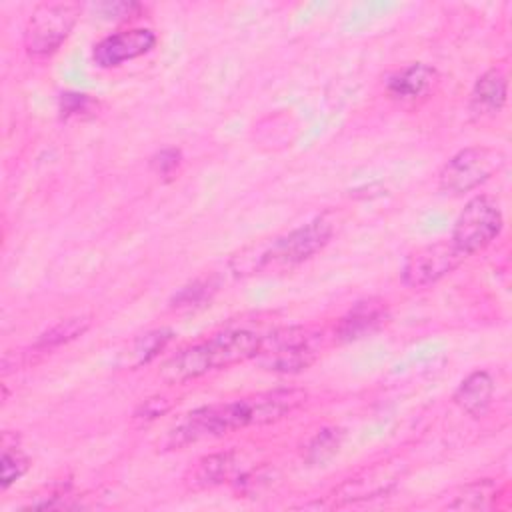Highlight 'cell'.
Wrapping results in <instances>:
<instances>
[{
  "mask_svg": "<svg viewBox=\"0 0 512 512\" xmlns=\"http://www.w3.org/2000/svg\"><path fill=\"white\" fill-rule=\"evenodd\" d=\"M320 338L308 328L288 326L262 338L258 356L254 358L264 370L280 374H296L306 370L318 356Z\"/></svg>",
  "mask_w": 512,
  "mask_h": 512,
  "instance_id": "4",
  "label": "cell"
},
{
  "mask_svg": "<svg viewBox=\"0 0 512 512\" xmlns=\"http://www.w3.org/2000/svg\"><path fill=\"white\" fill-rule=\"evenodd\" d=\"M502 226L504 218L496 200L480 194L468 200L464 210L458 214L450 242L464 256H470L490 246L500 236Z\"/></svg>",
  "mask_w": 512,
  "mask_h": 512,
  "instance_id": "7",
  "label": "cell"
},
{
  "mask_svg": "<svg viewBox=\"0 0 512 512\" xmlns=\"http://www.w3.org/2000/svg\"><path fill=\"white\" fill-rule=\"evenodd\" d=\"M506 164V154L492 146H468L458 150L440 170L438 188L460 196L484 184Z\"/></svg>",
  "mask_w": 512,
  "mask_h": 512,
  "instance_id": "6",
  "label": "cell"
},
{
  "mask_svg": "<svg viewBox=\"0 0 512 512\" xmlns=\"http://www.w3.org/2000/svg\"><path fill=\"white\" fill-rule=\"evenodd\" d=\"M100 12H102V16H106V18H122V16H126V14H130L132 10H136L138 8V4H134V2H104V4H98L96 6Z\"/></svg>",
  "mask_w": 512,
  "mask_h": 512,
  "instance_id": "24",
  "label": "cell"
},
{
  "mask_svg": "<svg viewBox=\"0 0 512 512\" xmlns=\"http://www.w3.org/2000/svg\"><path fill=\"white\" fill-rule=\"evenodd\" d=\"M262 336L250 330H226L204 342L186 346L168 358L160 368V378L170 384L196 380L212 370L228 368L258 356Z\"/></svg>",
  "mask_w": 512,
  "mask_h": 512,
  "instance_id": "2",
  "label": "cell"
},
{
  "mask_svg": "<svg viewBox=\"0 0 512 512\" xmlns=\"http://www.w3.org/2000/svg\"><path fill=\"white\" fill-rule=\"evenodd\" d=\"M496 496V486L492 480H478L468 484L454 502L448 504V508L456 510H482L490 508V500Z\"/></svg>",
  "mask_w": 512,
  "mask_h": 512,
  "instance_id": "18",
  "label": "cell"
},
{
  "mask_svg": "<svg viewBox=\"0 0 512 512\" xmlns=\"http://www.w3.org/2000/svg\"><path fill=\"white\" fill-rule=\"evenodd\" d=\"M212 286L208 282H192L188 286H184L174 298H172V306L174 308H188V306H196L200 302H204L206 298H210V290Z\"/></svg>",
  "mask_w": 512,
  "mask_h": 512,
  "instance_id": "20",
  "label": "cell"
},
{
  "mask_svg": "<svg viewBox=\"0 0 512 512\" xmlns=\"http://www.w3.org/2000/svg\"><path fill=\"white\" fill-rule=\"evenodd\" d=\"M494 396V380L486 370L468 374L454 392V402L472 418H482Z\"/></svg>",
  "mask_w": 512,
  "mask_h": 512,
  "instance_id": "12",
  "label": "cell"
},
{
  "mask_svg": "<svg viewBox=\"0 0 512 512\" xmlns=\"http://www.w3.org/2000/svg\"><path fill=\"white\" fill-rule=\"evenodd\" d=\"M28 470V458L16 448L8 446L4 442L2 448V460H0V484L6 490L10 484H14L24 472Z\"/></svg>",
  "mask_w": 512,
  "mask_h": 512,
  "instance_id": "19",
  "label": "cell"
},
{
  "mask_svg": "<svg viewBox=\"0 0 512 512\" xmlns=\"http://www.w3.org/2000/svg\"><path fill=\"white\" fill-rule=\"evenodd\" d=\"M90 326V318L88 316H74L68 320L58 322L56 326H52L48 332H44L38 342L36 348L40 350H48V348H56L60 344H66L78 336H82Z\"/></svg>",
  "mask_w": 512,
  "mask_h": 512,
  "instance_id": "17",
  "label": "cell"
},
{
  "mask_svg": "<svg viewBox=\"0 0 512 512\" xmlns=\"http://www.w3.org/2000/svg\"><path fill=\"white\" fill-rule=\"evenodd\" d=\"M506 96L508 80L504 72L500 68H490L474 82L470 92V112L480 118L496 116L504 108Z\"/></svg>",
  "mask_w": 512,
  "mask_h": 512,
  "instance_id": "10",
  "label": "cell"
},
{
  "mask_svg": "<svg viewBox=\"0 0 512 512\" xmlns=\"http://www.w3.org/2000/svg\"><path fill=\"white\" fill-rule=\"evenodd\" d=\"M178 164H180V150H176V148H164L158 154H154L150 160L152 170L160 176L172 174L178 168Z\"/></svg>",
  "mask_w": 512,
  "mask_h": 512,
  "instance_id": "21",
  "label": "cell"
},
{
  "mask_svg": "<svg viewBox=\"0 0 512 512\" xmlns=\"http://www.w3.org/2000/svg\"><path fill=\"white\" fill-rule=\"evenodd\" d=\"M306 398L308 394L300 388H276L232 402L200 406L168 432L166 446L182 448L206 438L224 436L238 428L276 422L298 410Z\"/></svg>",
  "mask_w": 512,
  "mask_h": 512,
  "instance_id": "1",
  "label": "cell"
},
{
  "mask_svg": "<svg viewBox=\"0 0 512 512\" xmlns=\"http://www.w3.org/2000/svg\"><path fill=\"white\" fill-rule=\"evenodd\" d=\"M438 72L422 62H414L388 78V92L400 100H414L426 94L436 82Z\"/></svg>",
  "mask_w": 512,
  "mask_h": 512,
  "instance_id": "13",
  "label": "cell"
},
{
  "mask_svg": "<svg viewBox=\"0 0 512 512\" xmlns=\"http://www.w3.org/2000/svg\"><path fill=\"white\" fill-rule=\"evenodd\" d=\"M170 410V402L166 398H148L144 400V404L136 410V418H144V420H152L164 412Z\"/></svg>",
  "mask_w": 512,
  "mask_h": 512,
  "instance_id": "22",
  "label": "cell"
},
{
  "mask_svg": "<svg viewBox=\"0 0 512 512\" xmlns=\"http://www.w3.org/2000/svg\"><path fill=\"white\" fill-rule=\"evenodd\" d=\"M388 318L386 306L380 300H364L358 302L338 324V338L344 342L364 338L372 332H376Z\"/></svg>",
  "mask_w": 512,
  "mask_h": 512,
  "instance_id": "11",
  "label": "cell"
},
{
  "mask_svg": "<svg viewBox=\"0 0 512 512\" xmlns=\"http://www.w3.org/2000/svg\"><path fill=\"white\" fill-rule=\"evenodd\" d=\"M156 44V34L150 28H132L110 34L96 42L92 50V60L100 68H112L126 60H134L150 52Z\"/></svg>",
  "mask_w": 512,
  "mask_h": 512,
  "instance_id": "9",
  "label": "cell"
},
{
  "mask_svg": "<svg viewBox=\"0 0 512 512\" xmlns=\"http://www.w3.org/2000/svg\"><path fill=\"white\" fill-rule=\"evenodd\" d=\"M172 340V330L158 328L138 336L128 350V366H142L154 360Z\"/></svg>",
  "mask_w": 512,
  "mask_h": 512,
  "instance_id": "15",
  "label": "cell"
},
{
  "mask_svg": "<svg viewBox=\"0 0 512 512\" xmlns=\"http://www.w3.org/2000/svg\"><path fill=\"white\" fill-rule=\"evenodd\" d=\"M88 104V96L84 94H62L60 98V112L64 116H70V114H78L80 110H84Z\"/></svg>",
  "mask_w": 512,
  "mask_h": 512,
  "instance_id": "23",
  "label": "cell"
},
{
  "mask_svg": "<svg viewBox=\"0 0 512 512\" xmlns=\"http://www.w3.org/2000/svg\"><path fill=\"white\" fill-rule=\"evenodd\" d=\"M82 14L78 2H42L38 4L24 28V48L34 58L54 54L70 36Z\"/></svg>",
  "mask_w": 512,
  "mask_h": 512,
  "instance_id": "5",
  "label": "cell"
},
{
  "mask_svg": "<svg viewBox=\"0 0 512 512\" xmlns=\"http://www.w3.org/2000/svg\"><path fill=\"white\" fill-rule=\"evenodd\" d=\"M464 260L466 256L450 240L432 242L406 256L400 278L410 288H424L454 272Z\"/></svg>",
  "mask_w": 512,
  "mask_h": 512,
  "instance_id": "8",
  "label": "cell"
},
{
  "mask_svg": "<svg viewBox=\"0 0 512 512\" xmlns=\"http://www.w3.org/2000/svg\"><path fill=\"white\" fill-rule=\"evenodd\" d=\"M232 470H234L232 452H218V454L204 456L192 472V484L198 488L216 486L222 480H226Z\"/></svg>",
  "mask_w": 512,
  "mask_h": 512,
  "instance_id": "14",
  "label": "cell"
},
{
  "mask_svg": "<svg viewBox=\"0 0 512 512\" xmlns=\"http://www.w3.org/2000/svg\"><path fill=\"white\" fill-rule=\"evenodd\" d=\"M344 440V432L340 428L328 426L318 430V434L308 442L306 450H304V460L310 466H322L326 464L330 458H334L342 446Z\"/></svg>",
  "mask_w": 512,
  "mask_h": 512,
  "instance_id": "16",
  "label": "cell"
},
{
  "mask_svg": "<svg viewBox=\"0 0 512 512\" xmlns=\"http://www.w3.org/2000/svg\"><path fill=\"white\" fill-rule=\"evenodd\" d=\"M332 238V224L324 218H316L284 236L254 244L232 256L230 268L236 276H248L258 272L290 270L304 260L320 252Z\"/></svg>",
  "mask_w": 512,
  "mask_h": 512,
  "instance_id": "3",
  "label": "cell"
}]
</instances>
